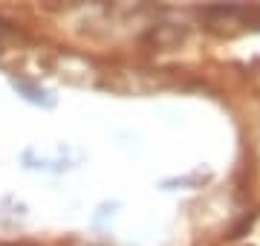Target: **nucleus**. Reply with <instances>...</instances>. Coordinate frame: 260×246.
Returning a JSON list of instances; mask_svg holds the SVG:
<instances>
[{
	"label": "nucleus",
	"mask_w": 260,
	"mask_h": 246,
	"mask_svg": "<svg viewBox=\"0 0 260 246\" xmlns=\"http://www.w3.org/2000/svg\"><path fill=\"white\" fill-rule=\"evenodd\" d=\"M15 90H20V93H26V99L29 102H35V104H52V99H47V90H38V87H32V84H26V81H15Z\"/></svg>",
	"instance_id": "1"
}]
</instances>
